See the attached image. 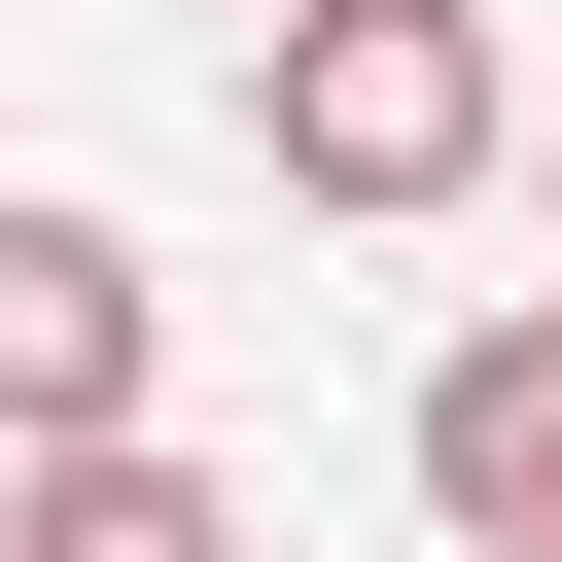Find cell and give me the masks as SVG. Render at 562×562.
<instances>
[{
	"mask_svg": "<svg viewBox=\"0 0 562 562\" xmlns=\"http://www.w3.org/2000/svg\"><path fill=\"white\" fill-rule=\"evenodd\" d=\"M246 140H281V211H457L527 140V70H492V0H281L246 35Z\"/></svg>",
	"mask_w": 562,
	"mask_h": 562,
	"instance_id": "6da1fadb",
	"label": "cell"
},
{
	"mask_svg": "<svg viewBox=\"0 0 562 562\" xmlns=\"http://www.w3.org/2000/svg\"><path fill=\"white\" fill-rule=\"evenodd\" d=\"M0 562H246V492L140 422V457H35V492H0Z\"/></svg>",
	"mask_w": 562,
	"mask_h": 562,
	"instance_id": "277c9868",
	"label": "cell"
},
{
	"mask_svg": "<svg viewBox=\"0 0 562 562\" xmlns=\"http://www.w3.org/2000/svg\"><path fill=\"white\" fill-rule=\"evenodd\" d=\"M422 527L457 562H562V316H457L422 351Z\"/></svg>",
	"mask_w": 562,
	"mask_h": 562,
	"instance_id": "3957f363",
	"label": "cell"
},
{
	"mask_svg": "<svg viewBox=\"0 0 562 562\" xmlns=\"http://www.w3.org/2000/svg\"><path fill=\"white\" fill-rule=\"evenodd\" d=\"M140 351H176L140 246H105V211H0V492H35V457H140Z\"/></svg>",
	"mask_w": 562,
	"mask_h": 562,
	"instance_id": "7a4b0ae2",
	"label": "cell"
}]
</instances>
